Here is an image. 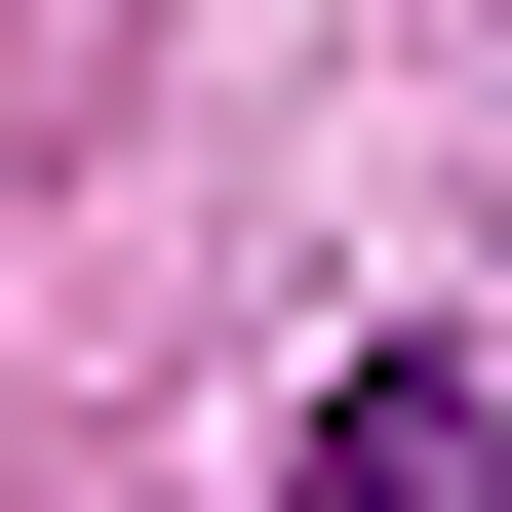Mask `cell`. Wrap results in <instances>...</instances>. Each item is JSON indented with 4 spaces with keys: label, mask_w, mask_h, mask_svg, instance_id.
Instances as JSON below:
<instances>
[{
    "label": "cell",
    "mask_w": 512,
    "mask_h": 512,
    "mask_svg": "<svg viewBox=\"0 0 512 512\" xmlns=\"http://www.w3.org/2000/svg\"><path fill=\"white\" fill-rule=\"evenodd\" d=\"M276 512H512V394H473V355H355V394H316V473H276Z\"/></svg>",
    "instance_id": "6da1fadb"
}]
</instances>
